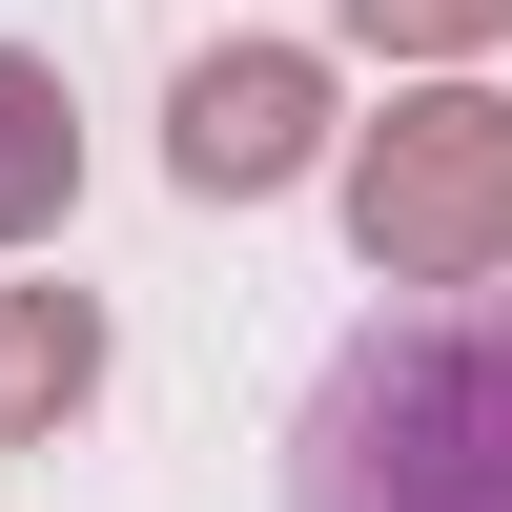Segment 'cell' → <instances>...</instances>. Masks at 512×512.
Masks as SVG:
<instances>
[{
  "mask_svg": "<svg viewBox=\"0 0 512 512\" xmlns=\"http://www.w3.org/2000/svg\"><path fill=\"white\" fill-rule=\"evenodd\" d=\"M287 512H512V308L492 287H410L349 328L287 431Z\"/></svg>",
  "mask_w": 512,
  "mask_h": 512,
  "instance_id": "1",
  "label": "cell"
},
{
  "mask_svg": "<svg viewBox=\"0 0 512 512\" xmlns=\"http://www.w3.org/2000/svg\"><path fill=\"white\" fill-rule=\"evenodd\" d=\"M349 246H369V287H492L512 267V103L492 82H410L349 144Z\"/></svg>",
  "mask_w": 512,
  "mask_h": 512,
  "instance_id": "2",
  "label": "cell"
},
{
  "mask_svg": "<svg viewBox=\"0 0 512 512\" xmlns=\"http://www.w3.org/2000/svg\"><path fill=\"white\" fill-rule=\"evenodd\" d=\"M308 164H328V62L308 41H205L185 103H164V185L185 205H267V185H308Z\"/></svg>",
  "mask_w": 512,
  "mask_h": 512,
  "instance_id": "3",
  "label": "cell"
},
{
  "mask_svg": "<svg viewBox=\"0 0 512 512\" xmlns=\"http://www.w3.org/2000/svg\"><path fill=\"white\" fill-rule=\"evenodd\" d=\"M103 410V287H0V451Z\"/></svg>",
  "mask_w": 512,
  "mask_h": 512,
  "instance_id": "4",
  "label": "cell"
},
{
  "mask_svg": "<svg viewBox=\"0 0 512 512\" xmlns=\"http://www.w3.org/2000/svg\"><path fill=\"white\" fill-rule=\"evenodd\" d=\"M62 205H82V123H62V82L0 41V246H41Z\"/></svg>",
  "mask_w": 512,
  "mask_h": 512,
  "instance_id": "5",
  "label": "cell"
},
{
  "mask_svg": "<svg viewBox=\"0 0 512 512\" xmlns=\"http://www.w3.org/2000/svg\"><path fill=\"white\" fill-rule=\"evenodd\" d=\"M349 41H369V62H492L512 0H349Z\"/></svg>",
  "mask_w": 512,
  "mask_h": 512,
  "instance_id": "6",
  "label": "cell"
}]
</instances>
